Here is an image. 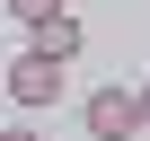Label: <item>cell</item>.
Instances as JSON below:
<instances>
[{
	"instance_id": "obj_1",
	"label": "cell",
	"mask_w": 150,
	"mask_h": 141,
	"mask_svg": "<svg viewBox=\"0 0 150 141\" xmlns=\"http://www.w3.org/2000/svg\"><path fill=\"white\" fill-rule=\"evenodd\" d=\"M9 97H18L27 115H35V106H53V97H62V62H44V53L27 44V53L9 62Z\"/></svg>"
},
{
	"instance_id": "obj_2",
	"label": "cell",
	"mask_w": 150,
	"mask_h": 141,
	"mask_svg": "<svg viewBox=\"0 0 150 141\" xmlns=\"http://www.w3.org/2000/svg\"><path fill=\"white\" fill-rule=\"evenodd\" d=\"M80 115H88L97 141H132V132H141V97H132V88H97Z\"/></svg>"
},
{
	"instance_id": "obj_3",
	"label": "cell",
	"mask_w": 150,
	"mask_h": 141,
	"mask_svg": "<svg viewBox=\"0 0 150 141\" xmlns=\"http://www.w3.org/2000/svg\"><path fill=\"white\" fill-rule=\"evenodd\" d=\"M80 44H88V35H80V18H71V9L35 18V53H44V62H62V70H71V62H80Z\"/></svg>"
},
{
	"instance_id": "obj_4",
	"label": "cell",
	"mask_w": 150,
	"mask_h": 141,
	"mask_svg": "<svg viewBox=\"0 0 150 141\" xmlns=\"http://www.w3.org/2000/svg\"><path fill=\"white\" fill-rule=\"evenodd\" d=\"M9 9H18V18L35 27V18H53V9H62V0H9Z\"/></svg>"
},
{
	"instance_id": "obj_5",
	"label": "cell",
	"mask_w": 150,
	"mask_h": 141,
	"mask_svg": "<svg viewBox=\"0 0 150 141\" xmlns=\"http://www.w3.org/2000/svg\"><path fill=\"white\" fill-rule=\"evenodd\" d=\"M132 97H141V132H150V88H132Z\"/></svg>"
},
{
	"instance_id": "obj_6",
	"label": "cell",
	"mask_w": 150,
	"mask_h": 141,
	"mask_svg": "<svg viewBox=\"0 0 150 141\" xmlns=\"http://www.w3.org/2000/svg\"><path fill=\"white\" fill-rule=\"evenodd\" d=\"M0 141H35V132H0Z\"/></svg>"
}]
</instances>
